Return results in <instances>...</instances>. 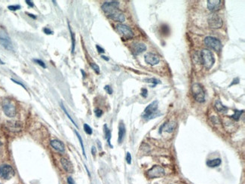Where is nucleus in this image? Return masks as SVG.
Masks as SVG:
<instances>
[{
    "label": "nucleus",
    "instance_id": "nucleus-1",
    "mask_svg": "<svg viewBox=\"0 0 245 184\" xmlns=\"http://www.w3.org/2000/svg\"><path fill=\"white\" fill-rule=\"evenodd\" d=\"M119 2L117 1L104 2L102 5V10L109 18L114 21L122 23L125 20V14L119 10Z\"/></svg>",
    "mask_w": 245,
    "mask_h": 184
},
{
    "label": "nucleus",
    "instance_id": "nucleus-2",
    "mask_svg": "<svg viewBox=\"0 0 245 184\" xmlns=\"http://www.w3.org/2000/svg\"><path fill=\"white\" fill-rule=\"evenodd\" d=\"M160 115H162V113L158 111V102L154 100L146 106L142 114V118L146 121H149Z\"/></svg>",
    "mask_w": 245,
    "mask_h": 184
},
{
    "label": "nucleus",
    "instance_id": "nucleus-3",
    "mask_svg": "<svg viewBox=\"0 0 245 184\" xmlns=\"http://www.w3.org/2000/svg\"><path fill=\"white\" fill-rule=\"evenodd\" d=\"M199 61L207 69H211L215 63V58L214 56H213V54L210 50L203 49L200 53Z\"/></svg>",
    "mask_w": 245,
    "mask_h": 184
},
{
    "label": "nucleus",
    "instance_id": "nucleus-4",
    "mask_svg": "<svg viewBox=\"0 0 245 184\" xmlns=\"http://www.w3.org/2000/svg\"><path fill=\"white\" fill-rule=\"evenodd\" d=\"M192 96L196 101L204 103L205 101V92L202 85L199 83H195L192 86Z\"/></svg>",
    "mask_w": 245,
    "mask_h": 184
},
{
    "label": "nucleus",
    "instance_id": "nucleus-5",
    "mask_svg": "<svg viewBox=\"0 0 245 184\" xmlns=\"http://www.w3.org/2000/svg\"><path fill=\"white\" fill-rule=\"evenodd\" d=\"M2 109L4 113L8 117L13 118L16 115V106L11 100L5 99L2 101Z\"/></svg>",
    "mask_w": 245,
    "mask_h": 184
},
{
    "label": "nucleus",
    "instance_id": "nucleus-6",
    "mask_svg": "<svg viewBox=\"0 0 245 184\" xmlns=\"http://www.w3.org/2000/svg\"><path fill=\"white\" fill-rule=\"evenodd\" d=\"M204 43L209 49L215 51H219L223 48V44L218 38L213 36H207L204 39Z\"/></svg>",
    "mask_w": 245,
    "mask_h": 184
},
{
    "label": "nucleus",
    "instance_id": "nucleus-7",
    "mask_svg": "<svg viewBox=\"0 0 245 184\" xmlns=\"http://www.w3.org/2000/svg\"><path fill=\"white\" fill-rule=\"evenodd\" d=\"M15 174L14 168L8 164H2L0 166V177L4 180H10Z\"/></svg>",
    "mask_w": 245,
    "mask_h": 184
},
{
    "label": "nucleus",
    "instance_id": "nucleus-8",
    "mask_svg": "<svg viewBox=\"0 0 245 184\" xmlns=\"http://www.w3.org/2000/svg\"><path fill=\"white\" fill-rule=\"evenodd\" d=\"M146 175L149 178H151V179L162 177L165 175V171L162 166L154 165L147 171Z\"/></svg>",
    "mask_w": 245,
    "mask_h": 184
},
{
    "label": "nucleus",
    "instance_id": "nucleus-9",
    "mask_svg": "<svg viewBox=\"0 0 245 184\" xmlns=\"http://www.w3.org/2000/svg\"><path fill=\"white\" fill-rule=\"evenodd\" d=\"M0 44L6 50H8V51L13 50V44L11 40L10 37L8 36V33L5 30H0Z\"/></svg>",
    "mask_w": 245,
    "mask_h": 184
},
{
    "label": "nucleus",
    "instance_id": "nucleus-10",
    "mask_svg": "<svg viewBox=\"0 0 245 184\" xmlns=\"http://www.w3.org/2000/svg\"><path fill=\"white\" fill-rule=\"evenodd\" d=\"M207 21H208L209 26H210L211 28L213 29L220 28V27H222L223 24L222 18H221L218 14H215V13L211 14V15L208 17Z\"/></svg>",
    "mask_w": 245,
    "mask_h": 184
},
{
    "label": "nucleus",
    "instance_id": "nucleus-11",
    "mask_svg": "<svg viewBox=\"0 0 245 184\" xmlns=\"http://www.w3.org/2000/svg\"><path fill=\"white\" fill-rule=\"evenodd\" d=\"M116 30L126 39H131L134 37V32L126 25L119 24L116 26Z\"/></svg>",
    "mask_w": 245,
    "mask_h": 184
},
{
    "label": "nucleus",
    "instance_id": "nucleus-12",
    "mask_svg": "<svg viewBox=\"0 0 245 184\" xmlns=\"http://www.w3.org/2000/svg\"><path fill=\"white\" fill-rule=\"evenodd\" d=\"M144 60H145V62L147 64L151 65V66L157 65L160 61L159 57L155 54H153V53H147L144 56Z\"/></svg>",
    "mask_w": 245,
    "mask_h": 184
},
{
    "label": "nucleus",
    "instance_id": "nucleus-13",
    "mask_svg": "<svg viewBox=\"0 0 245 184\" xmlns=\"http://www.w3.org/2000/svg\"><path fill=\"white\" fill-rule=\"evenodd\" d=\"M5 126L8 131L12 132H19L22 130V123L20 121H8L5 124Z\"/></svg>",
    "mask_w": 245,
    "mask_h": 184
},
{
    "label": "nucleus",
    "instance_id": "nucleus-14",
    "mask_svg": "<svg viewBox=\"0 0 245 184\" xmlns=\"http://www.w3.org/2000/svg\"><path fill=\"white\" fill-rule=\"evenodd\" d=\"M176 122L174 121H168L166 123L163 124L160 127V130H159V133H162V131H163L168 132V133H172L174 131V130L176 128Z\"/></svg>",
    "mask_w": 245,
    "mask_h": 184
},
{
    "label": "nucleus",
    "instance_id": "nucleus-15",
    "mask_svg": "<svg viewBox=\"0 0 245 184\" xmlns=\"http://www.w3.org/2000/svg\"><path fill=\"white\" fill-rule=\"evenodd\" d=\"M207 2L208 10L212 11V12L219 10L221 4H222V1H220V0H208Z\"/></svg>",
    "mask_w": 245,
    "mask_h": 184
},
{
    "label": "nucleus",
    "instance_id": "nucleus-16",
    "mask_svg": "<svg viewBox=\"0 0 245 184\" xmlns=\"http://www.w3.org/2000/svg\"><path fill=\"white\" fill-rule=\"evenodd\" d=\"M146 50V44L143 43H134L132 44V51L135 55H140Z\"/></svg>",
    "mask_w": 245,
    "mask_h": 184
},
{
    "label": "nucleus",
    "instance_id": "nucleus-17",
    "mask_svg": "<svg viewBox=\"0 0 245 184\" xmlns=\"http://www.w3.org/2000/svg\"><path fill=\"white\" fill-rule=\"evenodd\" d=\"M51 146H52L55 150L58 151L59 152L63 153L65 152V146L63 142L60 141L58 140H53L51 141Z\"/></svg>",
    "mask_w": 245,
    "mask_h": 184
},
{
    "label": "nucleus",
    "instance_id": "nucleus-18",
    "mask_svg": "<svg viewBox=\"0 0 245 184\" xmlns=\"http://www.w3.org/2000/svg\"><path fill=\"white\" fill-rule=\"evenodd\" d=\"M126 133V128L125 126L124 125V123L122 121H121L119 124V126H118V144H121L123 141L124 138H125V136Z\"/></svg>",
    "mask_w": 245,
    "mask_h": 184
},
{
    "label": "nucleus",
    "instance_id": "nucleus-19",
    "mask_svg": "<svg viewBox=\"0 0 245 184\" xmlns=\"http://www.w3.org/2000/svg\"><path fill=\"white\" fill-rule=\"evenodd\" d=\"M61 163L66 171L68 172V173H73V164H72V163L69 162V161H68L67 158H62L61 159Z\"/></svg>",
    "mask_w": 245,
    "mask_h": 184
},
{
    "label": "nucleus",
    "instance_id": "nucleus-20",
    "mask_svg": "<svg viewBox=\"0 0 245 184\" xmlns=\"http://www.w3.org/2000/svg\"><path fill=\"white\" fill-rule=\"evenodd\" d=\"M214 108L217 112H219V113H225V112L228 110V107L223 105L219 100H216L214 104Z\"/></svg>",
    "mask_w": 245,
    "mask_h": 184
},
{
    "label": "nucleus",
    "instance_id": "nucleus-21",
    "mask_svg": "<svg viewBox=\"0 0 245 184\" xmlns=\"http://www.w3.org/2000/svg\"><path fill=\"white\" fill-rule=\"evenodd\" d=\"M222 163V160L220 158H214V159L207 160L206 162L207 165L208 166L209 168H217L218 166H219Z\"/></svg>",
    "mask_w": 245,
    "mask_h": 184
},
{
    "label": "nucleus",
    "instance_id": "nucleus-22",
    "mask_svg": "<svg viewBox=\"0 0 245 184\" xmlns=\"http://www.w3.org/2000/svg\"><path fill=\"white\" fill-rule=\"evenodd\" d=\"M103 129H104V133H105V137L106 139L107 140V143L109 144V146L111 148H112V145L111 144V131L108 128L107 125H104L103 126Z\"/></svg>",
    "mask_w": 245,
    "mask_h": 184
},
{
    "label": "nucleus",
    "instance_id": "nucleus-23",
    "mask_svg": "<svg viewBox=\"0 0 245 184\" xmlns=\"http://www.w3.org/2000/svg\"><path fill=\"white\" fill-rule=\"evenodd\" d=\"M144 81L147 83H152L153 84V85L152 86V88H154L155 85H158V84H162V82L155 79V78H146V79H144Z\"/></svg>",
    "mask_w": 245,
    "mask_h": 184
},
{
    "label": "nucleus",
    "instance_id": "nucleus-24",
    "mask_svg": "<svg viewBox=\"0 0 245 184\" xmlns=\"http://www.w3.org/2000/svg\"><path fill=\"white\" fill-rule=\"evenodd\" d=\"M69 25V32H70V36H71V39H72V53H74V51H75V34H74V32L72 31L71 28H70V26Z\"/></svg>",
    "mask_w": 245,
    "mask_h": 184
},
{
    "label": "nucleus",
    "instance_id": "nucleus-25",
    "mask_svg": "<svg viewBox=\"0 0 245 184\" xmlns=\"http://www.w3.org/2000/svg\"><path fill=\"white\" fill-rule=\"evenodd\" d=\"M244 113V110H235V113L232 115H231V118H232L233 119L235 120V121H238L241 118V115Z\"/></svg>",
    "mask_w": 245,
    "mask_h": 184
},
{
    "label": "nucleus",
    "instance_id": "nucleus-26",
    "mask_svg": "<svg viewBox=\"0 0 245 184\" xmlns=\"http://www.w3.org/2000/svg\"><path fill=\"white\" fill-rule=\"evenodd\" d=\"M161 32L164 36H168L170 33V28L169 26L166 24H163L161 26Z\"/></svg>",
    "mask_w": 245,
    "mask_h": 184
},
{
    "label": "nucleus",
    "instance_id": "nucleus-27",
    "mask_svg": "<svg viewBox=\"0 0 245 184\" xmlns=\"http://www.w3.org/2000/svg\"><path fill=\"white\" fill-rule=\"evenodd\" d=\"M75 134H76V136H77V137H78V139H79V142H80V144H81V150H82V152H83V156H85V158H87V157H86V154H85V147H84V144H83V140H82V139H81V135L79 134V132H78L77 131H75Z\"/></svg>",
    "mask_w": 245,
    "mask_h": 184
},
{
    "label": "nucleus",
    "instance_id": "nucleus-28",
    "mask_svg": "<svg viewBox=\"0 0 245 184\" xmlns=\"http://www.w3.org/2000/svg\"><path fill=\"white\" fill-rule=\"evenodd\" d=\"M61 108H62V109H63V111H64V113H66V115H67V117L69 118V119L70 120V121H71L72 122H73V125H75V127H77V128H78V125H76V123H75V121H74V120H73V119H72L71 116H70V115H69V113H68V112L67 111V109H66V108H65V107H64V106L63 105V103H61Z\"/></svg>",
    "mask_w": 245,
    "mask_h": 184
},
{
    "label": "nucleus",
    "instance_id": "nucleus-29",
    "mask_svg": "<svg viewBox=\"0 0 245 184\" xmlns=\"http://www.w3.org/2000/svg\"><path fill=\"white\" fill-rule=\"evenodd\" d=\"M84 130H85V133L88 134V135H91L92 133H93L92 128L88 124H84Z\"/></svg>",
    "mask_w": 245,
    "mask_h": 184
},
{
    "label": "nucleus",
    "instance_id": "nucleus-30",
    "mask_svg": "<svg viewBox=\"0 0 245 184\" xmlns=\"http://www.w3.org/2000/svg\"><path fill=\"white\" fill-rule=\"evenodd\" d=\"M90 65H91V68L94 69V70L95 71L96 73H97V74H99L100 73V67L97 64H96V63H90Z\"/></svg>",
    "mask_w": 245,
    "mask_h": 184
},
{
    "label": "nucleus",
    "instance_id": "nucleus-31",
    "mask_svg": "<svg viewBox=\"0 0 245 184\" xmlns=\"http://www.w3.org/2000/svg\"><path fill=\"white\" fill-rule=\"evenodd\" d=\"M141 96L144 98H146L148 96V90L146 88H142L141 89V93H140Z\"/></svg>",
    "mask_w": 245,
    "mask_h": 184
},
{
    "label": "nucleus",
    "instance_id": "nucleus-32",
    "mask_svg": "<svg viewBox=\"0 0 245 184\" xmlns=\"http://www.w3.org/2000/svg\"><path fill=\"white\" fill-rule=\"evenodd\" d=\"M8 8V9L11 11H17L20 9V5H9Z\"/></svg>",
    "mask_w": 245,
    "mask_h": 184
},
{
    "label": "nucleus",
    "instance_id": "nucleus-33",
    "mask_svg": "<svg viewBox=\"0 0 245 184\" xmlns=\"http://www.w3.org/2000/svg\"><path fill=\"white\" fill-rule=\"evenodd\" d=\"M131 155L129 152H127V155H126V162H127L128 164H131Z\"/></svg>",
    "mask_w": 245,
    "mask_h": 184
},
{
    "label": "nucleus",
    "instance_id": "nucleus-34",
    "mask_svg": "<svg viewBox=\"0 0 245 184\" xmlns=\"http://www.w3.org/2000/svg\"><path fill=\"white\" fill-rule=\"evenodd\" d=\"M94 113H95L96 116H97V118H100L101 117L102 115H103V111H102L100 109H96L95 110H94Z\"/></svg>",
    "mask_w": 245,
    "mask_h": 184
},
{
    "label": "nucleus",
    "instance_id": "nucleus-35",
    "mask_svg": "<svg viewBox=\"0 0 245 184\" xmlns=\"http://www.w3.org/2000/svg\"><path fill=\"white\" fill-rule=\"evenodd\" d=\"M33 61H34L36 63H38L39 65H40L41 67H43V68H46V66H45V63H44L42 61H41V60H37V59H34Z\"/></svg>",
    "mask_w": 245,
    "mask_h": 184
},
{
    "label": "nucleus",
    "instance_id": "nucleus-36",
    "mask_svg": "<svg viewBox=\"0 0 245 184\" xmlns=\"http://www.w3.org/2000/svg\"><path fill=\"white\" fill-rule=\"evenodd\" d=\"M104 89H105V91H106V92H107L109 94H112V92H113V91H112V88L110 87V85H106L105 87H104Z\"/></svg>",
    "mask_w": 245,
    "mask_h": 184
},
{
    "label": "nucleus",
    "instance_id": "nucleus-37",
    "mask_svg": "<svg viewBox=\"0 0 245 184\" xmlns=\"http://www.w3.org/2000/svg\"><path fill=\"white\" fill-rule=\"evenodd\" d=\"M239 82H240V79H239V78H235V79H234L232 80V83L230 84V85H229V87H231V86H232V85H238V84L239 83Z\"/></svg>",
    "mask_w": 245,
    "mask_h": 184
},
{
    "label": "nucleus",
    "instance_id": "nucleus-38",
    "mask_svg": "<svg viewBox=\"0 0 245 184\" xmlns=\"http://www.w3.org/2000/svg\"><path fill=\"white\" fill-rule=\"evenodd\" d=\"M43 31H44V32H45V33H46V34H48V35L53 34L52 31H51V30H50V29H48V28H44Z\"/></svg>",
    "mask_w": 245,
    "mask_h": 184
},
{
    "label": "nucleus",
    "instance_id": "nucleus-39",
    "mask_svg": "<svg viewBox=\"0 0 245 184\" xmlns=\"http://www.w3.org/2000/svg\"><path fill=\"white\" fill-rule=\"evenodd\" d=\"M96 48H97V51L99 53H104L105 52V51H104V49H103V48H101L100 46H99V45H96Z\"/></svg>",
    "mask_w": 245,
    "mask_h": 184
},
{
    "label": "nucleus",
    "instance_id": "nucleus-40",
    "mask_svg": "<svg viewBox=\"0 0 245 184\" xmlns=\"http://www.w3.org/2000/svg\"><path fill=\"white\" fill-rule=\"evenodd\" d=\"M67 182H68V184H75V181H74V180H73L71 177H68V179H67Z\"/></svg>",
    "mask_w": 245,
    "mask_h": 184
},
{
    "label": "nucleus",
    "instance_id": "nucleus-41",
    "mask_svg": "<svg viewBox=\"0 0 245 184\" xmlns=\"http://www.w3.org/2000/svg\"><path fill=\"white\" fill-rule=\"evenodd\" d=\"M11 81L14 82V83H16V84H18V85H20V86H22V87L24 88V89H26V87H25L24 85H23V84H22V83H21V82H19L16 81V80H14V79H11Z\"/></svg>",
    "mask_w": 245,
    "mask_h": 184
},
{
    "label": "nucleus",
    "instance_id": "nucleus-42",
    "mask_svg": "<svg viewBox=\"0 0 245 184\" xmlns=\"http://www.w3.org/2000/svg\"><path fill=\"white\" fill-rule=\"evenodd\" d=\"M26 4L28 5L29 6H30V7L34 6V4L32 3V1H30V0H26Z\"/></svg>",
    "mask_w": 245,
    "mask_h": 184
},
{
    "label": "nucleus",
    "instance_id": "nucleus-43",
    "mask_svg": "<svg viewBox=\"0 0 245 184\" xmlns=\"http://www.w3.org/2000/svg\"><path fill=\"white\" fill-rule=\"evenodd\" d=\"M96 152H97V150H96L95 146H92V148H91V153H92V155L95 156Z\"/></svg>",
    "mask_w": 245,
    "mask_h": 184
},
{
    "label": "nucleus",
    "instance_id": "nucleus-44",
    "mask_svg": "<svg viewBox=\"0 0 245 184\" xmlns=\"http://www.w3.org/2000/svg\"><path fill=\"white\" fill-rule=\"evenodd\" d=\"M101 57L103 59H104V60H105V61H109V60H110V59H109V57H106V56H104V55H102Z\"/></svg>",
    "mask_w": 245,
    "mask_h": 184
},
{
    "label": "nucleus",
    "instance_id": "nucleus-45",
    "mask_svg": "<svg viewBox=\"0 0 245 184\" xmlns=\"http://www.w3.org/2000/svg\"><path fill=\"white\" fill-rule=\"evenodd\" d=\"M27 14H28V15H29V16H30V17H31V18H33V19H36V17L35 16V15H33V14H30V13H27Z\"/></svg>",
    "mask_w": 245,
    "mask_h": 184
},
{
    "label": "nucleus",
    "instance_id": "nucleus-46",
    "mask_svg": "<svg viewBox=\"0 0 245 184\" xmlns=\"http://www.w3.org/2000/svg\"><path fill=\"white\" fill-rule=\"evenodd\" d=\"M81 73H82V75H83V77H84V78H85V75H86L85 73V72H84V70H82V69H81Z\"/></svg>",
    "mask_w": 245,
    "mask_h": 184
},
{
    "label": "nucleus",
    "instance_id": "nucleus-47",
    "mask_svg": "<svg viewBox=\"0 0 245 184\" xmlns=\"http://www.w3.org/2000/svg\"><path fill=\"white\" fill-rule=\"evenodd\" d=\"M97 144H98V146H99V149L100 150H101V145H100V142L97 140Z\"/></svg>",
    "mask_w": 245,
    "mask_h": 184
},
{
    "label": "nucleus",
    "instance_id": "nucleus-48",
    "mask_svg": "<svg viewBox=\"0 0 245 184\" xmlns=\"http://www.w3.org/2000/svg\"><path fill=\"white\" fill-rule=\"evenodd\" d=\"M2 144L0 142V152H1V149H2Z\"/></svg>",
    "mask_w": 245,
    "mask_h": 184
},
{
    "label": "nucleus",
    "instance_id": "nucleus-49",
    "mask_svg": "<svg viewBox=\"0 0 245 184\" xmlns=\"http://www.w3.org/2000/svg\"><path fill=\"white\" fill-rule=\"evenodd\" d=\"M0 64H5V63L4 62H2V61L0 60Z\"/></svg>",
    "mask_w": 245,
    "mask_h": 184
},
{
    "label": "nucleus",
    "instance_id": "nucleus-50",
    "mask_svg": "<svg viewBox=\"0 0 245 184\" xmlns=\"http://www.w3.org/2000/svg\"><path fill=\"white\" fill-rule=\"evenodd\" d=\"M0 184H1V183H0Z\"/></svg>",
    "mask_w": 245,
    "mask_h": 184
}]
</instances>
